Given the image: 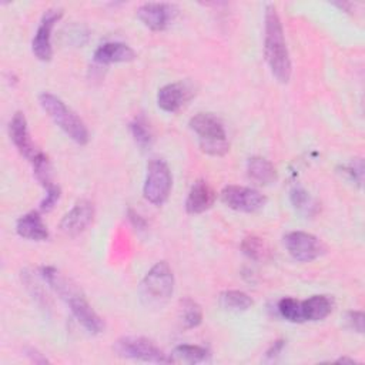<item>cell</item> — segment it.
Returning <instances> with one entry per match:
<instances>
[{
	"instance_id": "1",
	"label": "cell",
	"mask_w": 365,
	"mask_h": 365,
	"mask_svg": "<svg viewBox=\"0 0 365 365\" xmlns=\"http://www.w3.org/2000/svg\"><path fill=\"white\" fill-rule=\"evenodd\" d=\"M43 279L54 289L56 294L67 304L74 318L81 324V327L90 334H100L104 329V322L98 314L91 308L83 292L67 279L58 269L54 267H43L40 269Z\"/></svg>"
},
{
	"instance_id": "2",
	"label": "cell",
	"mask_w": 365,
	"mask_h": 365,
	"mask_svg": "<svg viewBox=\"0 0 365 365\" xmlns=\"http://www.w3.org/2000/svg\"><path fill=\"white\" fill-rule=\"evenodd\" d=\"M264 54L272 76L279 83H288L291 77V58L284 37L282 23L274 4L265 6Z\"/></svg>"
},
{
	"instance_id": "3",
	"label": "cell",
	"mask_w": 365,
	"mask_h": 365,
	"mask_svg": "<svg viewBox=\"0 0 365 365\" xmlns=\"http://www.w3.org/2000/svg\"><path fill=\"white\" fill-rule=\"evenodd\" d=\"M174 274L165 261L155 262L140 284V299L144 307L158 309L174 292Z\"/></svg>"
},
{
	"instance_id": "4",
	"label": "cell",
	"mask_w": 365,
	"mask_h": 365,
	"mask_svg": "<svg viewBox=\"0 0 365 365\" xmlns=\"http://www.w3.org/2000/svg\"><path fill=\"white\" fill-rule=\"evenodd\" d=\"M198 138L200 148L214 157H222L230 150L225 127L212 113H197L188 123Z\"/></svg>"
},
{
	"instance_id": "5",
	"label": "cell",
	"mask_w": 365,
	"mask_h": 365,
	"mask_svg": "<svg viewBox=\"0 0 365 365\" xmlns=\"http://www.w3.org/2000/svg\"><path fill=\"white\" fill-rule=\"evenodd\" d=\"M41 108L48 117L77 144L84 145L88 143V130L84 121L70 108L66 103L51 93H41L38 96Z\"/></svg>"
},
{
	"instance_id": "6",
	"label": "cell",
	"mask_w": 365,
	"mask_h": 365,
	"mask_svg": "<svg viewBox=\"0 0 365 365\" xmlns=\"http://www.w3.org/2000/svg\"><path fill=\"white\" fill-rule=\"evenodd\" d=\"M173 177L168 164L161 158H153L147 165V174L143 185L144 198L154 205H161L167 201Z\"/></svg>"
},
{
	"instance_id": "7",
	"label": "cell",
	"mask_w": 365,
	"mask_h": 365,
	"mask_svg": "<svg viewBox=\"0 0 365 365\" xmlns=\"http://www.w3.org/2000/svg\"><path fill=\"white\" fill-rule=\"evenodd\" d=\"M114 352L127 359L155 362V364H170V355L164 354L153 341L144 336H123L115 341Z\"/></svg>"
},
{
	"instance_id": "8",
	"label": "cell",
	"mask_w": 365,
	"mask_h": 365,
	"mask_svg": "<svg viewBox=\"0 0 365 365\" xmlns=\"http://www.w3.org/2000/svg\"><path fill=\"white\" fill-rule=\"evenodd\" d=\"M284 245L288 254L299 262L314 261L325 251L324 244L315 235L305 231L287 232L284 235Z\"/></svg>"
},
{
	"instance_id": "9",
	"label": "cell",
	"mask_w": 365,
	"mask_h": 365,
	"mask_svg": "<svg viewBox=\"0 0 365 365\" xmlns=\"http://www.w3.org/2000/svg\"><path fill=\"white\" fill-rule=\"evenodd\" d=\"M221 200L228 208L241 212H255L267 202L265 195H262L259 191L242 185L224 187L221 191Z\"/></svg>"
},
{
	"instance_id": "10",
	"label": "cell",
	"mask_w": 365,
	"mask_h": 365,
	"mask_svg": "<svg viewBox=\"0 0 365 365\" xmlns=\"http://www.w3.org/2000/svg\"><path fill=\"white\" fill-rule=\"evenodd\" d=\"M94 205L91 201L88 200H78L61 218L58 228L60 231L70 237H78L80 234H83L90 224L94 220Z\"/></svg>"
},
{
	"instance_id": "11",
	"label": "cell",
	"mask_w": 365,
	"mask_h": 365,
	"mask_svg": "<svg viewBox=\"0 0 365 365\" xmlns=\"http://www.w3.org/2000/svg\"><path fill=\"white\" fill-rule=\"evenodd\" d=\"M63 10L61 9H48L44 11L38 27L36 30V34L31 40V50L33 54L41 60L48 61L53 56V47H51V31L54 24L61 19Z\"/></svg>"
},
{
	"instance_id": "12",
	"label": "cell",
	"mask_w": 365,
	"mask_h": 365,
	"mask_svg": "<svg viewBox=\"0 0 365 365\" xmlns=\"http://www.w3.org/2000/svg\"><path fill=\"white\" fill-rule=\"evenodd\" d=\"M9 135L13 141L14 147L19 150V153L27 158L30 163H33L43 151L37 148V145L33 143L27 125V120L24 113L16 111L9 123Z\"/></svg>"
},
{
	"instance_id": "13",
	"label": "cell",
	"mask_w": 365,
	"mask_h": 365,
	"mask_svg": "<svg viewBox=\"0 0 365 365\" xmlns=\"http://www.w3.org/2000/svg\"><path fill=\"white\" fill-rule=\"evenodd\" d=\"M195 94L194 87L187 81H177L163 86L157 93V104L165 113H177Z\"/></svg>"
},
{
	"instance_id": "14",
	"label": "cell",
	"mask_w": 365,
	"mask_h": 365,
	"mask_svg": "<svg viewBox=\"0 0 365 365\" xmlns=\"http://www.w3.org/2000/svg\"><path fill=\"white\" fill-rule=\"evenodd\" d=\"M177 10L168 3H144L137 9L140 21L153 31L165 30L173 21Z\"/></svg>"
},
{
	"instance_id": "15",
	"label": "cell",
	"mask_w": 365,
	"mask_h": 365,
	"mask_svg": "<svg viewBox=\"0 0 365 365\" xmlns=\"http://www.w3.org/2000/svg\"><path fill=\"white\" fill-rule=\"evenodd\" d=\"M93 58L96 63L103 66L113 63H127L135 58V51L125 43L107 41L96 48Z\"/></svg>"
},
{
	"instance_id": "16",
	"label": "cell",
	"mask_w": 365,
	"mask_h": 365,
	"mask_svg": "<svg viewBox=\"0 0 365 365\" xmlns=\"http://www.w3.org/2000/svg\"><path fill=\"white\" fill-rule=\"evenodd\" d=\"M215 201V191L212 187L204 181L198 180L190 188L185 200V211L188 214H201L212 207Z\"/></svg>"
},
{
	"instance_id": "17",
	"label": "cell",
	"mask_w": 365,
	"mask_h": 365,
	"mask_svg": "<svg viewBox=\"0 0 365 365\" xmlns=\"http://www.w3.org/2000/svg\"><path fill=\"white\" fill-rule=\"evenodd\" d=\"M16 232L30 241H44L48 238V230L37 211L23 214L16 222Z\"/></svg>"
},
{
	"instance_id": "18",
	"label": "cell",
	"mask_w": 365,
	"mask_h": 365,
	"mask_svg": "<svg viewBox=\"0 0 365 365\" xmlns=\"http://www.w3.org/2000/svg\"><path fill=\"white\" fill-rule=\"evenodd\" d=\"M334 309V299L329 295H312L301 301L302 321H321L327 318Z\"/></svg>"
},
{
	"instance_id": "19",
	"label": "cell",
	"mask_w": 365,
	"mask_h": 365,
	"mask_svg": "<svg viewBox=\"0 0 365 365\" xmlns=\"http://www.w3.org/2000/svg\"><path fill=\"white\" fill-rule=\"evenodd\" d=\"M247 175L251 181L259 185H268L277 180V170L267 158L254 155L247 163Z\"/></svg>"
},
{
	"instance_id": "20",
	"label": "cell",
	"mask_w": 365,
	"mask_h": 365,
	"mask_svg": "<svg viewBox=\"0 0 365 365\" xmlns=\"http://www.w3.org/2000/svg\"><path fill=\"white\" fill-rule=\"evenodd\" d=\"M208 356H210V352L204 346L182 344V345H177L173 349L170 359L173 364H200L207 361Z\"/></svg>"
},
{
	"instance_id": "21",
	"label": "cell",
	"mask_w": 365,
	"mask_h": 365,
	"mask_svg": "<svg viewBox=\"0 0 365 365\" xmlns=\"http://www.w3.org/2000/svg\"><path fill=\"white\" fill-rule=\"evenodd\" d=\"M178 319L184 329H192L201 324L202 309L194 299L184 298L180 301Z\"/></svg>"
},
{
	"instance_id": "22",
	"label": "cell",
	"mask_w": 365,
	"mask_h": 365,
	"mask_svg": "<svg viewBox=\"0 0 365 365\" xmlns=\"http://www.w3.org/2000/svg\"><path fill=\"white\" fill-rule=\"evenodd\" d=\"M220 304L222 308L232 312H242L252 307V299L248 294L240 289H228L220 295Z\"/></svg>"
},
{
	"instance_id": "23",
	"label": "cell",
	"mask_w": 365,
	"mask_h": 365,
	"mask_svg": "<svg viewBox=\"0 0 365 365\" xmlns=\"http://www.w3.org/2000/svg\"><path fill=\"white\" fill-rule=\"evenodd\" d=\"M130 130H131V135H133L135 144L141 150H147L148 147H151L153 134H151V130H150V127H148V124H147V121L143 115H138L131 121Z\"/></svg>"
},
{
	"instance_id": "24",
	"label": "cell",
	"mask_w": 365,
	"mask_h": 365,
	"mask_svg": "<svg viewBox=\"0 0 365 365\" xmlns=\"http://www.w3.org/2000/svg\"><path fill=\"white\" fill-rule=\"evenodd\" d=\"M277 309H278L279 315L289 322H304L302 312H301V301H298L292 297H285V298L279 299Z\"/></svg>"
},
{
	"instance_id": "25",
	"label": "cell",
	"mask_w": 365,
	"mask_h": 365,
	"mask_svg": "<svg viewBox=\"0 0 365 365\" xmlns=\"http://www.w3.org/2000/svg\"><path fill=\"white\" fill-rule=\"evenodd\" d=\"M241 250H242V252L248 258H251L254 261L262 259L265 257V254H267V248H265L264 241L261 238H258V237H254V235L247 237V238L242 240Z\"/></svg>"
},
{
	"instance_id": "26",
	"label": "cell",
	"mask_w": 365,
	"mask_h": 365,
	"mask_svg": "<svg viewBox=\"0 0 365 365\" xmlns=\"http://www.w3.org/2000/svg\"><path fill=\"white\" fill-rule=\"evenodd\" d=\"M291 202L295 207V210H298L299 212H304V214H312L317 208L315 202L309 197V194L305 190L298 188V187L291 191Z\"/></svg>"
},
{
	"instance_id": "27",
	"label": "cell",
	"mask_w": 365,
	"mask_h": 365,
	"mask_svg": "<svg viewBox=\"0 0 365 365\" xmlns=\"http://www.w3.org/2000/svg\"><path fill=\"white\" fill-rule=\"evenodd\" d=\"M342 173H344L345 175H348L354 182H356L358 185H361L362 174H364L362 160L356 158V160L351 161L348 165H344V167H342Z\"/></svg>"
},
{
	"instance_id": "28",
	"label": "cell",
	"mask_w": 365,
	"mask_h": 365,
	"mask_svg": "<svg viewBox=\"0 0 365 365\" xmlns=\"http://www.w3.org/2000/svg\"><path fill=\"white\" fill-rule=\"evenodd\" d=\"M344 321H345L346 328H349L351 331H355L359 334L364 332V312L362 311H348L345 314Z\"/></svg>"
},
{
	"instance_id": "29",
	"label": "cell",
	"mask_w": 365,
	"mask_h": 365,
	"mask_svg": "<svg viewBox=\"0 0 365 365\" xmlns=\"http://www.w3.org/2000/svg\"><path fill=\"white\" fill-rule=\"evenodd\" d=\"M60 195H61V191H60V187H58V185H56V187L47 190L44 198H43L41 202H40V210H41V211H46V212L51 211V210L54 208V205L57 204V201L60 200Z\"/></svg>"
},
{
	"instance_id": "30",
	"label": "cell",
	"mask_w": 365,
	"mask_h": 365,
	"mask_svg": "<svg viewBox=\"0 0 365 365\" xmlns=\"http://www.w3.org/2000/svg\"><path fill=\"white\" fill-rule=\"evenodd\" d=\"M128 218L137 230H144L145 228V220L141 215H138L135 211L128 210Z\"/></svg>"
},
{
	"instance_id": "31",
	"label": "cell",
	"mask_w": 365,
	"mask_h": 365,
	"mask_svg": "<svg viewBox=\"0 0 365 365\" xmlns=\"http://www.w3.org/2000/svg\"><path fill=\"white\" fill-rule=\"evenodd\" d=\"M282 348H284V341H282V339L275 341V342L268 348V351L265 352V354H267V358H274V356H277V355L282 351Z\"/></svg>"
},
{
	"instance_id": "32",
	"label": "cell",
	"mask_w": 365,
	"mask_h": 365,
	"mask_svg": "<svg viewBox=\"0 0 365 365\" xmlns=\"http://www.w3.org/2000/svg\"><path fill=\"white\" fill-rule=\"evenodd\" d=\"M336 362H349V364H355V361L354 359H351V358H346V356H342V358H339V359H336Z\"/></svg>"
}]
</instances>
